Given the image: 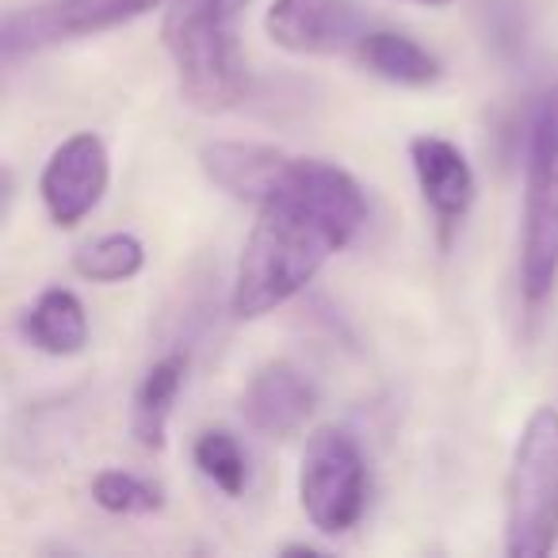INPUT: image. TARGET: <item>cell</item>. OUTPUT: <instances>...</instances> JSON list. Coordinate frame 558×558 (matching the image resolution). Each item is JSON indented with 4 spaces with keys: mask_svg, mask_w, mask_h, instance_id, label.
Masks as SVG:
<instances>
[{
    "mask_svg": "<svg viewBox=\"0 0 558 558\" xmlns=\"http://www.w3.org/2000/svg\"><path fill=\"white\" fill-rule=\"evenodd\" d=\"M413 4H428V9H440V4H451V0H413Z\"/></svg>",
    "mask_w": 558,
    "mask_h": 558,
    "instance_id": "18",
    "label": "cell"
},
{
    "mask_svg": "<svg viewBox=\"0 0 558 558\" xmlns=\"http://www.w3.org/2000/svg\"><path fill=\"white\" fill-rule=\"evenodd\" d=\"M288 157L291 154L276 146H260V142H207L199 149V165L210 184L222 187L230 199L248 203V207H256L271 192Z\"/></svg>",
    "mask_w": 558,
    "mask_h": 558,
    "instance_id": "11",
    "label": "cell"
},
{
    "mask_svg": "<svg viewBox=\"0 0 558 558\" xmlns=\"http://www.w3.org/2000/svg\"><path fill=\"white\" fill-rule=\"evenodd\" d=\"M558 288V85L539 96L527 123L524 218H520V299L539 318Z\"/></svg>",
    "mask_w": 558,
    "mask_h": 558,
    "instance_id": "3",
    "label": "cell"
},
{
    "mask_svg": "<svg viewBox=\"0 0 558 558\" xmlns=\"http://www.w3.org/2000/svg\"><path fill=\"white\" fill-rule=\"evenodd\" d=\"M253 0H169L161 39L187 108L222 116L248 96V65L238 20Z\"/></svg>",
    "mask_w": 558,
    "mask_h": 558,
    "instance_id": "2",
    "label": "cell"
},
{
    "mask_svg": "<svg viewBox=\"0 0 558 558\" xmlns=\"http://www.w3.org/2000/svg\"><path fill=\"white\" fill-rule=\"evenodd\" d=\"M24 337L47 356H77L88 344V311L70 288H47L24 314Z\"/></svg>",
    "mask_w": 558,
    "mask_h": 558,
    "instance_id": "13",
    "label": "cell"
},
{
    "mask_svg": "<svg viewBox=\"0 0 558 558\" xmlns=\"http://www.w3.org/2000/svg\"><path fill=\"white\" fill-rule=\"evenodd\" d=\"M93 501L104 512H116V517H149V512L165 509L161 486L146 482L142 474L116 471V466H108V471H100L93 478Z\"/></svg>",
    "mask_w": 558,
    "mask_h": 558,
    "instance_id": "17",
    "label": "cell"
},
{
    "mask_svg": "<svg viewBox=\"0 0 558 558\" xmlns=\"http://www.w3.org/2000/svg\"><path fill=\"white\" fill-rule=\"evenodd\" d=\"M192 459H195V466H199L203 478L215 482L226 497L245 494L248 459L233 433H226V428H207V433H199L192 444Z\"/></svg>",
    "mask_w": 558,
    "mask_h": 558,
    "instance_id": "16",
    "label": "cell"
},
{
    "mask_svg": "<svg viewBox=\"0 0 558 558\" xmlns=\"http://www.w3.org/2000/svg\"><path fill=\"white\" fill-rule=\"evenodd\" d=\"M184 375H187V360L180 352H169V356H161L149 367L146 379L134 390L131 433L146 451L165 448V433H169V417H172V405H177L180 387H184Z\"/></svg>",
    "mask_w": 558,
    "mask_h": 558,
    "instance_id": "14",
    "label": "cell"
},
{
    "mask_svg": "<svg viewBox=\"0 0 558 558\" xmlns=\"http://www.w3.org/2000/svg\"><path fill=\"white\" fill-rule=\"evenodd\" d=\"M264 32L288 54L333 58L356 54L372 27L356 0H271Z\"/></svg>",
    "mask_w": 558,
    "mask_h": 558,
    "instance_id": "7",
    "label": "cell"
},
{
    "mask_svg": "<svg viewBox=\"0 0 558 558\" xmlns=\"http://www.w3.org/2000/svg\"><path fill=\"white\" fill-rule=\"evenodd\" d=\"M410 165L428 210L444 226L463 222L474 195H478V180H474V169L463 149L456 142L440 138V134H417L410 142Z\"/></svg>",
    "mask_w": 558,
    "mask_h": 558,
    "instance_id": "10",
    "label": "cell"
},
{
    "mask_svg": "<svg viewBox=\"0 0 558 558\" xmlns=\"http://www.w3.org/2000/svg\"><path fill=\"white\" fill-rule=\"evenodd\" d=\"M314 405H318L314 383L291 360H268L264 367H256L253 379L241 390L245 421L256 433L276 436V440L295 436L311 421Z\"/></svg>",
    "mask_w": 558,
    "mask_h": 558,
    "instance_id": "9",
    "label": "cell"
},
{
    "mask_svg": "<svg viewBox=\"0 0 558 558\" xmlns=\"http://www.w3.org/2000/svg\"><path fill=\"white\" fill-rule=\"evenodd\" d=\"M367 222L364 187L341 165L288 157L233 271V318H264L291 303Z\"/></svg>",
    "mask_w": 558,
    "mask_h": 558,
    "instance_id": "1",
    "label": "cell"
},
{
    "mask_svg": "<svg viewBox=\"0 0 558 558\" xmlns=\"http://www.w3.org/2000/svg\"><path fill=\"white\" fill-rule=\"evenodd\" d=\"M161 0H43L32 9L9 12L0 24V50L4 62H16L24 54H39L58 43L104 35L111 27H123L131 20L146 16Z\"/></svg>",
    "mask_w": 558,
    "mask_h": 558,
    "instance_id": "6",
    "label": "cell"
},
{
    "mask_svg": "<svg viewBox=\"0 0 558 558\" xmlns=\"http://www.w3.org/2000/svg\"><path fill=\"white\" fill-rule=\"evenodd\" d=\"M111 184V157L100 134L77 131L50 154L47 169L39 177L43 207L50 222L73 230L81 218H88L100 207L104 192Z\"/></svg>",
    "mask_w": 558,
    "mask_h": 558,
    "instance_id": "8",
    "label": "cell"
},
{
    "mask_svg": "<svg viewBox=\"0 0 558 558\" xmlns=\"http://www.w3.org/2000/svg\"><path fill=\"white\" fill-rule=\"evenodd\" d=\"M558 543V410L524 421L505 478V555L539 558Z\"/></svg>",
    "mask_w": 558,
    "mask_h": 558,
    "instance_id": "4",
    "label": "cell"
},
{
    "mask_svg": "<svg viewBox=\"0 0 558 558\" xmlns=\"http://www.w3.org/2000/svg\"><path fill=\"white\" fill-rule=\"evenodd\" d=\"M299 501L306 520L326 535H341L360 524L367 509V463L349 428L322 425L306 440Z\"/></svg>",
    "mask_w": 558,
    "mask_h": 558,
    "instance_id": "5",
    "label": "cell"
},
{
    "mask_svg": "<svg viewBox=\"0 0 558 558\" xmlns=\"http://www.w3.org/2000/svg\"><path fill=\"white\" fill-rule=\"evenodd\" d=\"M146 268V245L134 233H104L73 253V271L88 283H126Z\"/></svg>",
    "mask_w": 558,
    "mask_h": 558,
    "instance_id": "15",
    "label": "cell"
},
{
    "mask_svg": "<svg viewBox=\"0 0 558 558\" xmlns=\"http://www.w3.org/2000/svg\"><path fill=\"white\" fill-rule=\"evenodd\" d=\"M356 62L364 65L372 77L390 81V85L402 88H428L440 81V58L428 54L417 39L402 32H387V27H372V32L360 39Z\"/></svg>",
    "mask_w": 558,
    "mask_h": 558,
    "instance_id": "12",
    "label": "cell"
}]
</instances>
